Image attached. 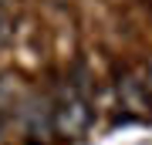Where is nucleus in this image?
<instances>
[{"label":"nucleus","instance_id":"1","mask_svg":"<svg viewBox=\"0 0 152 145\" xmlns=\"http://www.w3.org/2000/svg\"><path fill=\"white\" fill-rule=\"evenodd\" d=\"M91 118H95L91 98H85L81 91H75L64 81L58 88V98H54V128H58V135H81V132H88Z\"/></svg>","mask_w":152,"mask_h":145},{"label":"nucleus","instance_id":"2","mask_svg":"<svg viewBox=\"0 0 152 145\" xmlns=\"http://www.w3.org/2000/svg\"><path fill=\"white\" fill-rule=\"evenodd\" d=\"M115 95H118V108H125L129 115H145L149 111V88H145V81H142L135 71H129V68H118L115 64Z\"/></svg>","mask_w":152,"mask_h":145},{"label":"nucleus","instance_id":"3","mask_svg":"<svg viewBox=\"0 0 152 145\" xmlns=\"http://www.w3.org/2000/svg\"><path fill=\"white\" fill-rule=\"evenodd\" d=\"M10 34H14V20L7 17V10H0V44L10 41Z\"/></svg>","mask_w":152,"mask_h":145},{"label":"nucleus","instance_id":"4","mask_svg":"<svg viewBox=\"0 0 152 145\" xmlns=\"http://www.w3.org/2000/svg\"><path fill=\"white\" fill-rule=\"evenodd\" d=\"M142 81H145V88H149V91H152V58L145 61V78H142Z\"/></svg>","mask_w":152,"mask_h":145}]
</instances>
